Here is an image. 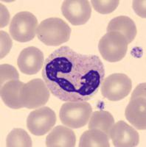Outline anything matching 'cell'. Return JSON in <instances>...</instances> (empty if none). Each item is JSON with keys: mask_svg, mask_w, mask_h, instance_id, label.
Returning a JSON list of instances; mask_svg holds the SVG:
<instances>
[{"mask_svg": "<svg viewBox=\"0 0 146 147\" xmlns=\"http://www.w3.org/2000/svg\"><path fill=\"white\" fill-rule=\"evenodd\" d=\"M110 138L114 146L116 147H134L139 142V133L123 121H120L114 124Z\"/></svg>", "mask_w": 146, "mask_h": 147, "instance_id": "obj_11", "label": "cell"}, {"mask_svg": "<svg viewBox=\"0 0 146 147\" xmlns=\"http://www.w3.org/2000/svg\"><path fill=\"white\" fill-rule=\"evenodd\" d=\"M128 43L120 32H110L105 34L98 44V49L103 58L110 63L120 61L128 50Z\"/></svg>", "mask_w": 146, "mask_h": 147, "instance_id": "obj_4", "label": "cell"}, {"mask_svg": "<svg viewBox=\"0 0 146 147\" xmlns=\"http://www.w3.org/2000/svg\"><path fill=\"white\" fill-rule=\"evenodd\" d=\"M93 8L94 10L101 14H109L117 8L120 4L119 0H92Z\"/></svg>", "mask_w": 146, "mask_h": 147, "instance_id": "obj_19", "label": "cell"}, {"mask_svg": "<svg viewBox=\"0 0 146 147\" xmlns=\"http://www.w3.org/2000/svg\"><path fill=\"white\" fill-rule=\"evenodd\" d=\"M89 121V129H96L103 131L111 139L110 135L114 124V119L110 113L106 110L95 111L92 113Z\"/></svg>", "mask_w": 146, "mask_h": 147, "instance_id": "obj_16", "label": "cell"}, {"mask_svg": "<svg viewBox=\"0 0 146 147\" xmlns=\"http://www.w3.org/2000/svg\"><path fill=\"white\" fill-rule=\"evenodd\" d=\"M10 20V13L6 7L1 4V27H5Z\"/></svg>", "mask_w": 146, "mask_h": 147, "instance_id": "obj_23", "label": "cell"}, {"mask_svg": "<svg viewBox=\"0 0 146 147\" xmlns=\"http://www.w3.org/2000/svg\"><path fill=\"white\" fill-rule=\"evenodd\" d=\"M45 144L48 147H74L76 144L75 134L68 127L58 125L48 134Z\"/></svg>", "mask_w": 146, "mask_h": 147, "instance_id": "obj_13", "label": "cell"}, {"mask_svg": "<svg viewBox=\"0 0 146 147\" xmlns=\"http://www.w3.org/2000/svg\"><path fill=\"white\" fill-rule=\"evenodd\" d=\"M133 8L136 14L142 18H145V1H134Z\"/></svg>", "mask_w": 146, "mask_h": 147, "instance_id": "obj_22", "label": "cell"}, {"mask_svg": "<svg viewBox=\"0 0 146 147\" xmlns=\"http://www.w3.org/2000/svg\"><path fill=\"white\" fill-rule=\"evenodd\" d=\"M56 115L49 107H41L29 114L27 127L33 135L44 136L53 128L56 123Z\"/></svg>", "mask_w": 146, "mask_h": 147, "instance_id": "obj_8", "label": "cell"}, {"mask_svg": "<svg viewBox=\"0 0 146 147\" xmlns=\"http://www.w3.org/2000/svg\"><path fill=\"white\" fill-rule=\"evenodd\" d=\"M132 88L131 80L124 74H112L103 80L101 84V94L111 102L125 99Z\"/></svg>", "mask_w": 146, "mask_h": 147, "instance_id": "obj_7", "label": "cell"}, {"mask_svg": "<svg viewBox=\"0 0 146 147\" xmlns=\"http://www.w3.org/2000/svg\"><path fill=\"white\" fill-rule=\"evenodd\" d=\"M44 81L33 79L24 85L21 91V101L24 107L37 109L47 103L50 93Z\"/></svg>", "mask_w": 146, "mask_h": 147, "instance_id": "obj_6", "label": "cell"}, {"mask_svg": "<svg viewBox=\"0 0 146 147\" xmlns=\"http://www.w3.org/2000/svg\"><path fill=\"white\" fill-rule=\"evenodd\" d=\"M125 116L133 127L139 130H145V97H131L129 103L125 110Z\"/></svg>", "mask_w": 146, "mask_h": 147, "instance_id": "obj_12", "label": "cell"}, {"mask_svg": "<svg viewBox=\"0 0 146 147\" xmlns=\"http://www.w3.org/2000/svg\"><path fill=\"white\" fill-rule=\"evenodd\" d=\"M42 77L51 94L63 102H87L104 80V65L97 55H82L63 46L44 60Z\"/></svg>", "mask_w": 146, "mask_h": 147, "instance_id": "obj_1", "label": "cell"}, {"mask_svg": "<svg viewBox=\"0 0 146 147\" xmlns=\"http://www.w3.org/2000/svg\"><path fill=\"white\" fill-rule=\"evenodd\" d=\"M1 59L4 57L10 52L13 43L8 34L5 31H1Z\"/></svg>", "mask_w": 146, "mask_h": 147, "instance_id": "obj_21", "label": "cell"}, {"mask_svg": "<svg viewBox=\"0 0 146 147\" xmlns=\"http://www.w3.org/2000/svg\"><path fill=\"white\" fill-rule=\"evenodd\" d=\"M109 137L103 131L92 129L81 135L79 147H110Z\"/></svg>", "mask_w": 146, "mask_h": 147, "instance_id": "obj_17", "label": "cell"}, {"mask_svg": "<svg viewBox=\"0 0 146 147\" xmlns=\"http://www.w3.org/2000/svg\"><path fill=\"white\" fill-rule=\"evenodd\" d=\"M24 85L19 80H10L1 87V98L7 107L15 110L23 108L21 91Z\"/></svg>", "mask_w": 146, "mask_h": 147, "instance_id": "obj_14", "label": "cell"}, {"mask_svg": "<svg viewBox=\"0 0 146 147\" xmlns=\"http://www.w3.org/2000/svg\"><path fill=\"white\" fill-rule=\"evenodd\" d=\"M38 20L30 12L22 11L16 14L10 25V34L15 40L28 42L35 38L37 32Z\"/></svg>", "mask_w": 146, "mask_h": 147, "instance_id": "obj_5", "label": "cell"}, {"mask_svg": "<svg viewBox=\"0 0 146 147\" xmlns=\"http://www.w3.org/2000/svg\"><path fill=\"white\" fill-rule=\"evenodd\" d=\"M32 146V139L23 129H13L6 139V146L7 147H31Z\"/></svg>", "mask_w": 146, "mask_h": 147, "instance_id": "obj_18", "label": "cell"}, {"mask_svg": "<svg viewBox=\"0 0 146 147\" xmlns=\"http://www.w3.org/2000/svg\"><path fill=\"white\" fill-rule=\"evenodd\" d=\"M117 32L125 37L128 44L134 40L137 33L136 24L129 17L120 16L112 18L107 27V32Z\"/></svg>", "mask_w": 146, "mask_h": 147, "instance_id": "obj_15", "label": "cell"}, {"mask_svg": "<svg viewBox=\"0 0 146 147\" xmlns=\"http://www.w3.org/2000/svg\"><path fill=\"white\" fill-rule=\"evenodd\" d=\"M92 113V107L86 102H67L59 111V118L63 124L72 129L84 127Z\"/></svg>", "mask_w": 146, "mask_h": 147, "instance_id": "obj_3", "label": "cell"}, {"mask_svg": "<svg viewBox=\"0 0 146 147\" xmlns=\"http://www.w3.org/2000/svg\"><path fill=\"white\" fill-rule=\"evenodd\" d=\"M61 11L66 19L72 25H84L91 17L92 8L86 0H66L61 6Z\"/></svg>", "mask_w": 146, "mask_h": 147, "instance_id": "obj_9", "label": "cell"}, {"mask_svg": "<svg viewBox=\"0 0 146 147\" xmlns=\"http://www.w3.org/2000/svg\"><path fill=\"white\" fill-rule=\"evenodd\" d=\"M44 63V54L35 47L24 49L17 59V65L21 72L27 75L36 74L43 68Z\"/></svg>", "mask_w": 146, "mask_h": 147, "instance_id": "obj_10", "label": "cell"}, {"mask_svg": "<svg viewBox=\"0 0 146 147\" xmlns=\"http://www.w3.org/2000/svg\"><path fill=\"white\" fill-rule=\"evenodd\" d=\"M131 97H145V83L138 85L133 92Z\"/></svg>", "mask_w": 146, "mask_h": 147, "instance_id": "obj_24", "label": "cell"}, {"mask_svg": "<svg viewBox=\"0 0 146 147\" xmlns=\"http://www.w3.org/2000/svg\"><path fill=\"white\" fill-rule=\"evenodd\" d=\"M36 34L44 44L57 47L69 40L71 28L61 18L52 17L41 22Z\"/></svg>", "mask_w": 146, "mask_h": 147, "instance_id": "obj_2", "label": "cell"}, {"mask_svg": "<svg viewBox=\"0 0 146 147\" xmlns=\"http://www.w3.org/2000/svg\"><path fill=\"white\" fill-rule=\"evenodd\" d=\"M1 73V87L3 86L6 82L10 80H19V73L15 67L8 64H2L0 66Z\"/></svg>", "mask_w": 146, "mask_h": 147, "instance_id": "obj_20", "label": "cell"}]
</instances>
